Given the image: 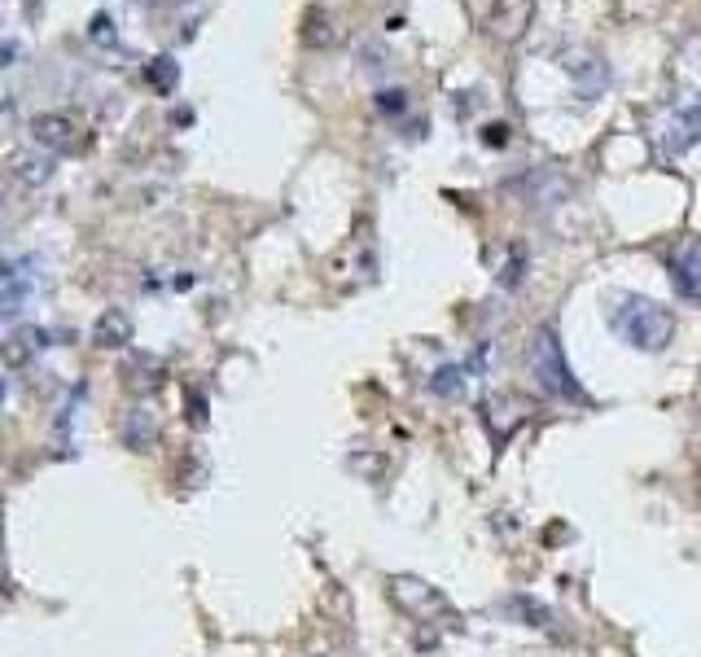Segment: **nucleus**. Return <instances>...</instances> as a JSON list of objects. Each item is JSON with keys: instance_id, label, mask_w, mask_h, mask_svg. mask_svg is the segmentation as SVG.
<instances>
[{"instance_id": "nucleus-1", "label": "nucleus", "mask_w": 701, "mask_h": 657, "mask_svg": "<svg viewBox=\"0 0 701 657\" xmlns=\"http://www.w3.org/2000/svg\"><path fill=\"white\" fill-rule=\"evenodd\" d=\"M610 328L636 346V350H663L676 333V316L654 303V299H641V294H623L619 308H610Z\"/></svg>"}, {"instance_id": "nucleus-2", "label": "nucleus", "mask_w": 701, "mask_h": 657, "mask_svg": "<svg viewBox=\"0 0 701 657\" xmlns=\"http://www.w3.org/2000/svg\"><path fill=\"white\" fill-rule=\"evenodd\" d=\"M526 364H531V377H535V386L544 394H553V399H583V390H579V381H575V372H570V364L561 355V342H557L553 328H539L531 337Z\"/></svg>"}, {"instance_id": "nucleus-3", "label": "nucleus", "mask_w": 701, "mask_h": 657, "mask_svg": "<svg viewBox=\"0 0 701 657\" xmlns=\"http://www.w3.org/2000/svg\"><path fill=\"white\" fill-rule=\"evenodd\" d=\"M390 597H394L399 610H408V614H416V619H425V623H430V614H447L443 592H434L430 583H421V579H412V575H394V579H390Z\"/></svg>"}, {"instance_id": "nucleus-4", "label": "nucleus", "mask_w": 701, "mask_h": 657, "mask_svg": "<svg viewBox=\"0 0 701 657\" xmlns=\"http://www.w3.org/2000/svg\"><path fill=\"white\" fill-rule=\"evenodd\" d=\"M31 136H35V145L62 154V149H75V145H79V123L66 119V114H40V119L31 123Z\"/></svg>"}, {"instance_id": "nucleus-5", "label": "nucleus", "mask_w": 701, "mask_h": 657, "mask_svg": "<svg viewBox=\"0 0 701 657\" xmlns=\"http://www.w3.org/2000/svg\"><path fill=\"white\" fill-rule=\"evenodd\" d=\"M671 286H676L680 299L701 303V246H689L671 259Z\"/></svg>"}, {"instance_id": "nucleus-6", "label": "nucleus", "mask_w": 701, "mask_h": 657, "mask_svg": "<svg viewBox=\"0 0 701 657\" xmlns=\"http://www.w3.org/2000/svg\"><path fill=\"white\" fill-rule=\"evenodd\" d=\"M701 136V105H680L676 114H671V127H667V136H663V149L667 154H680L685 145H693Z\"/></svg>"}, {"instance_id": "nucleus-7", "label": "nucleus", "mask_w": 701, "mask_h": 657, "mask_svg": "<svg viewBox=\"0 0 701 657\" xmlns=\"http://www.w3.org/2000/svg\"><path fill=\"white\" fill-rule=\"evenodd\" d=\"M123 443L132 447V452H149L154 443H158V421H154V412L149 408H132L127 416H123Z\"/></svg>"}, {"instance_id": "nucleus-8", "label": "nucleus", "mask_w": 701, "mask_h": 657, "mask_svg": "<svg viewBox=\"0 0 701 657\" xmlns=\"http://www.w3.org/2000/svg\"><path fill=\"white\" fill-rule=\"evenodd\" d=\"M40 337L44 333H35V328H22V333L4 337L0 342V368H26L31 355H35V346H40Z\"/></svg>"}, {"instance_id": "nucleus-9", "label": "nucleus", "mask_w": 701, "mask_h": 657, "mask_svg": "<svg viewBox=\"0 0 701 657\" xmlns=\"http://www.w3.org/2000/svg\"><path fill=\"white\" fill-rule=\"evenodd\" d=\"M92 342H97V346H110V350H114V346H127V342H132V321H127V312H114V308H110V312L92 325Z\"/></svg>"}, {"instance_id": "nucleus-10", "label": "nucleus", "mask_w": 701, "mask_h": 657, "mask_svg": "<svg viewBox=\"0 0 701 657\" xmlns=\"http://www.w3.org/2000/svg\"><path fill=\"white\" fill-rule=\"evenodd\" d=\"M430 390H434V394H443V399L465 394V390H469V368H465V364H447V368H438V372L430 377Z\"/></svg>"}, {"instance_id": "nucleus-11", "label": "nucleus", "mask_w": 701, "mask_h": 657, "mask_svg": "<svg viewBox=\"0 0 701 657\" xmlns=\"http://www.w3.org/2000/svg\"><path fill=\"white\" fill-rule=\"evenodd\" d=\"M504 614H522V627H539V632H553V614H548L544 605L526 601V597H513V601L504 605Z\"/></svg>"}, {"instance_id": "nucleus-12", "label": "nucleus", "mask_w": 701, "mask_h": 657, "mask_svg": "<svg viewBox=\"0 0 701 657\" xmlns=\"http://www.w3.org/2000/svg\"><path fill=\"white\" fill-rule=\"evenodd\" d=\"M13 176H18L22 185H44V180L53 176V163H48V158H31V154H26V158H18V163H13Z\"/></svg>"}, {"instance_id": "nucleus-13", "label": "nucleus", "mask_w": 701, "mask_h": 657, "mask_svg": "<svg viewBox=\"0 0 701 657\" xmlns=\"http://www.w3.org/2000/svg\"><path fill=\"white\" fill-rule=\"evenodd\" d=\"M504 132H509L504 123H500V127H487V145H504Z\"/></svg>"}]
</instances>
